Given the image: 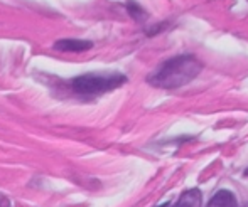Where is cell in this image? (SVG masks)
<instances>
[{
    "mask_svg": "<svg viewBox=\"0 0 248 207\" xmlns=\"http://www.w3.org/2000/svg\"><path fill=\"white\" fill-rule=\"evenodd\" d=\"M201 62L194 56H177L162 62L147 78V83L160 89H177L193 81L201 73Z\"/></svg>",
    "mask_w": 248,
    "mask_h": 207,
    "instance_id": "1",
    "label": "cell"
},
{
    "mask_svg": "<svg viewBox=\"0 0 248 207\" xmlns=\"http://www.w3.org/2000/svg\"><path fill=\"white\" fill-rule=\"evenodd\" d=\"M125 83H127V76L122 73H85L69 79L68 86L78 96L95 98L110 93Z\"/></svg>",
    "mask_w": 248,
    "mask_h": 207,
    "instance_id": "2",
    "label": "cell"
},
{
    "mask_svg": "<svg viewBox=\"0 0 248 207\" xmlns=\"http://www.w3.org/2000/svg\"><path fill=\"white\" fill-rule=\"evenodd\" d=\"M92 47L93 42L85 39H59L54 42V49L61 52H85Z\"/></svg>",
    "mask_w": 248,
    "mask_h": 207,
    "instance_id": "3",
    "label": "cell"
},
{
    "mask_svg": "<svg viewBox=\"0 0 248 207\" xmlns=\"http://www.w3.org/2000/svg\"><path fill=\"white\" fill-rule=\"evenodd\" d=\"M206 207H236V199L230 191H219L213 195Z\"/></svg>",
    "mask_w": 248,
    "mask_h": 207,
    "instance_id": "4",
    "label": "cell"
},
{
    "mask_svg": "<svg viewBox=\"0 0 248 207\" xmlns=\"http://www.w3.org/2000/svg\"><path fill=\"white\" fill-rule=\"evenodd\" d=\"M201 206V192L198 189H191L186 191L179 197V201L176 202L174 207H199Z\"/></svg>",
    "mask_w": 248,
    "mask_h": 207,
    "instance_id": "5",
    "label": "cell"
},
{
    "mask_svg": "<svg viewBox=\"0 0 248 207\" xmlns=\"http://www.w3.org/2000/svg\"><path fill=\"white\" fill-rule=\"evenodd\" d=\"M127 10L132 15V19L139 20V22H142V20L147 19V12L142 9V5H139V3L134 2V0H128L127 2Z\"/></svg>",
    "mask_w": 248,
    "mask_h": 207,
    "instance_id": "6",
    "label": "cell"
},
{
    "mask_svg": "<svg viewBox=\"0 0 248 207\" xmlns=\"http://www.w3.org/2000/svg\"><path fill=\"white\" fill-rule=\"evenodd\" d=\"M0 207H10V202H7L5 197H0Z\"/></svg>",
    "mask_w": 248,
    "mask_h": 207,
    "instance_id": "7",
    "label": "cell"
},
{
    "mask_svg": "<svg viewBox=\"0 0 248 207\" xmlns=\"http://www.w3.org/2000/svg\"><path fill=\"white\" fill-rule=\"evenodd\" d=\"M160 207H169V204H164V206H160Z\"/></svg>",
    "mask_w": 248,
    "mask_h": 207,
    "instance_id": "8",
    "label": "cell"
}]
</instances>
